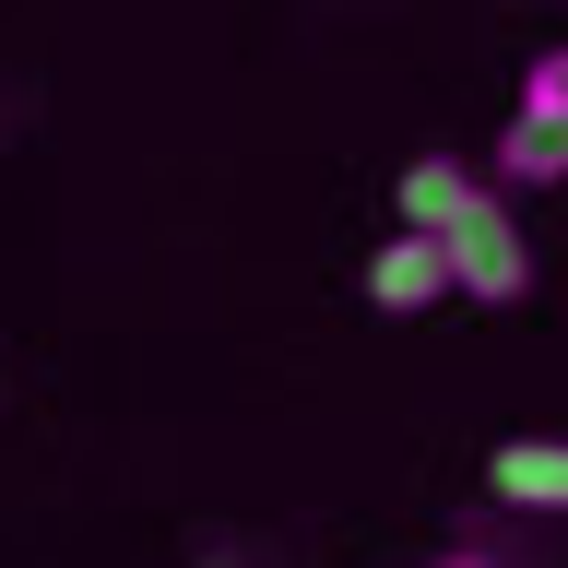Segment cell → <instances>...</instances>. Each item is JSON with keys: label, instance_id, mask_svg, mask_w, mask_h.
Wrapping results in <instances>:
<instances>
[{"label": "cell", "instance_id": "6da1fadb", "mask_svg": "<svg viewBox=\"0 0 568 568\" xmlns=\"http://www.w3.org/2000/svg\"><path fill=\"white\" fill-rule=\"evenodd\" d=\"M438 248H450V284L474 308H521L532 296V237H521V213L497 202V190H474V202L438 225Z\"/></svg>", "mask_w": 568, "mask_h": 568}, {"label": "cell", "instance_id": "7a4b0ae2", "mask_svg": "<svg viewBox=\"0 0 568 568\" xmlns=\"http://www.w3.org/2000/svg\"><path fill=\"white\" fill-rule=\"evenodd\" d=\"M438 296H462V284H450V248L403 225V237L367 261V308H379V320H415V308H438Z\"/></svg>", "mask_w": 568, "mask_h": 568}, {"label": "cell", "instance_id": "3957f363", "mask_svg": "<svg viewBox=\"0 0 568 568\" xmlns=\"http://www.w3.org/2000/svg\"><path fill=\"white\" fill-rule=\"evenodd\" d=\"M486 486L509 497V509H568V438H497Z\"/></svg>", "mask_w": 568, "mask_h": 568}, {"label": "cell", "instance_id": "277c9868", "mask_svg": "<svg viewBox=\"0 0 568 568\" xmlns=\"http://www.w3.org/2000/svg\"><path fill=\"white\" fill-rule=\"evenodd\" d=\"M497 178H509V190H568V119L509 106V131H497Z\"/></svg>", "mask_w": 568, "mask_h": 568}, {"label": "cell", "instance_id": "5b68a950", "mask_svg": "<svg viewBox=\"0 0 568 568\" xmlns=\"http://www.w3.org/2000/svg\"><path fill=\"white\" fill-rule=\"evenodd\" d=\"M390 202H403V225H415V237H438V225L474 202V166H462V154H415V166L390 178Z\"/></svg>", "mask_w": 568, "mask_h": 568}, {"label": "cell", "instance_id": "8992f818", "mask_svg": "<svg viewBox=\"0 0 568 568\" xmlns=\"http://www.w3.org/2000/svg\"><path fill=\"white\" fill-rule=\"evenodd\" d=\"M521 106H532V119H568V48H532V71H521Z\"/></svg>", "mask_w": 568, "mask_h": 568}, {"label": "cell", "instance_id": "52a82bcc", "mask_svg": "<svg viewBox=\"0 0 568 568\" xmlns=\"http://www.w3.org/2000/svg\"><path fill=\"white\" fill-rule=\"evenodd\" d=\"M426 568H509V557H474V545H462V557H426Z\"/></svg>", "mask_w": 568, "mask_h": 568}, {"label": "cell", "instance_id": "ba28073f", "mask_svg": "<svg viewBox=\"0 0 568 568\" xmlns=\"http://www.w3.org/2000/svg\"><path fill=\"white\" fill-rule=\"evenodd\" d=\"M213 568H225V557H213Z\"/></svg>", "mask_w": 568, "mask_h": 568}]
</instances>
